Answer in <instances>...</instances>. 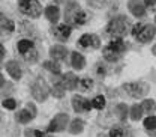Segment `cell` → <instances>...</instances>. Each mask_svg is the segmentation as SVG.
I'll return each mask as SVG.
<instances>
[{
	"instance_id": "cell-41",
	"label": "cell",
	"mask_w": 156,
	"mask_h": 137,
	"mask_svg": "<svg viewBox=\"0 0 156 137\" xmlns=\"http://www.w3.org/2000/svg\"><path fill=\"white\" fill-rule=\"evenodd\" d=\"M152 53H153V54H155V56H156V44H155V45H153V47H152Z\"/></svg>"
},
{
	"instance_id": "cell-6",
	"label": "cell",
	"mask_w": 156,
	"mask_h": 137,
	"mask_svg": "<svg viewBox=\"0 0 156 137\" xmlns=\"http://www.w3.org/2000/svg\"><path fill=\"white\" fill-rule=\"evenodd\" d=\"M30 89H32V97L35 98L36 101H39V102L47 101V98L50 97V94H51V89L48 87V84H47V81L44 78H36Z\"/></svg>"
},
{
	"instance_id": "cell-28",
	"label": "cell",
	"mask_w": 156,
	"mask_h": 137,
	"mask_svg": "<svg viewBox=\"0 0 156 137\" xmlns=\"http://www.w3.org/2000/svg\"><path fill=\"white\" fill-rule=\"evenodd\" d=\"M110 47H111L113 50H116L117 53H120V54H122V53L126 50V44H125V42H123L120 38L113 39V41L110 42Z\"/></svg>"
},
{
	"instance_id": "cell-13",
	"label": "cell",
	"mask_w": 156,
	"mask_h": 137,
	"mask_svg": "<svg viewBox=\"0 0 156 137\" xmlns=\"http://www.w3.org/2000/svg\"><path fill=\"white\" fill-rule=\"evenodd\" d=\"M78 44H80L81 47H93V48H98V47L101 45L99 36H98V35H90V33L83 35L81 38L78 39Z\"/></svg>"
},
{
	"instance_id": "cell-21",
	"label": "cell",
	"mask_w": 156,
	"mask_h": 137,
	"mask_svg": "<svg viewBox=\"0 0 156 137\" xmlns=\"http://www.w3.org/2000/svg\"><path fill=\"white\" fill-rule=\"evenodd\" d=\"M35 45H33V41L32 39H27V38H24V39H20L18 41V44H17V48H18V51L21 53V56L24 54V53H27L30 48H33Z\"/></svg>"
},
{
	"instance_id": "cell-32",
	"label": "cell",
	"mask_w": 156,
	"mask_h": 137,
	"mask_svg": "<svg viewBox=\"0 0 156 137\" xmlns=\"http://www.w3.org/2000/svg\"><path fill=\"white\" fill-rule=\"evenodd\" d=\"M2 106H3L6 110H15V109H17V101H15L14 98H6V99L2 102Z\"/></svg>"
},
{
	"instance_id": "cell-36",
	"label": "cell",
	"mask_w": 156,
	"mask_h": 137,
	"mask_svg": "<svg viewBox=\"0 0 156 137\" xmlns=\"http://www.w3.org/2000/svg\"><path fill=\"white\" fill-rule=\"evenodd\" d=\"M26 109L32 113V116L35 117L36 116V113H38V110H36V106L33 104V102H27V106H26Z\"/></svg>"
},
{
	"instance_id": "cell-20",
	"label": "cell",
	"mask_w": 156,
	"mask_h": 137,
	"mask_svg": "<svg viewBox=\"0 0 156 137\" xmlns=\"http://www.w3.org/2000/svg\"><path fill=\"white\" fill-rule=\"evenodd\" d=\"M102 54H104L105 60H108V62H117V60L120 59V53H117L116 50H113L110 45H107V47L102 50Z\"/></svg>"
},
{
	"instance_id": "cell-43",
	"label": "cell",
	"mask_w": 156,
	"mask_h": 137,
	"mask_svg": "<svg viewBox=\"0 0 156 137\" xmlns=\"http://www.w3.org/2000/svg\"><path fill=\"white\" fill-rule=\"evenodd\" d=\"M155 24H156V17H155Z\"/></svg>"
},
{
	"instance_id": "cell-2",
	"label": "cell",
	"mask_w": 156,
	"mask_h": 137,
	"mask_svg": "<svg viewBox=\"0 0 156 137\" xmlns=\"http://www.w3.org/2000/svg\"><path fill=\"white\" fill-rule=\"evenodd\" d=\"M65 21L68 26H81L87 21V14L75 2H71L65 9Z\"/></svg>"
},
{
	"instance_id": "cell-7",
	"label": "cell",
	"mask_w": 156,
	"mask_h": 137,
	"mask_svg": "<svg viewBox=\"0 0 156 137\" xmlns=\"http://www.w3.org/2000/svg\"><path fill=\"white\" fill-rule=\"evenodd\" d=\"M66 125H69L68 113H58L51 119V122L48 125V133H60L66 128Z\"/></svg>"
},
{
	"instance_id": "cell-3",
	"label": "cell",
	"mask_w": 156,
	"mask_h": 137,
	"mask_svg": "<svg viewBox=\"0 0 156 137\" xmlns=\"http://www.w3.org/2000/svg\"><path fill=\"white\" fill-rule=\"evenodd\" d=\"M131 33L134 35V38L138 42H150L152 39L155 38L156 35V27L153 24H149V23H138L135 26H132V30Z\"/></svg>"
},
{
	"instance_id": "cell-9",
	"label": "cell",
	"mask_w": 156,
	"mask_h": 137,
	"mask_svg": "<svg viewBox=\"0 0 156 137\" xmlns=\"http://www.w3.org/2000/svg\"><path fill=\"white\" fill-rule=\"evenodd\" d=\"M128 9L134 17H138V18L146 15V5L141 0H129L128 2Z\"/></svg>"
},
{
	"instance_id": "cell-29",
	"label": "cell",
	"mask_w": 156,
	"mask_h": 137,
	"mask_svg": "<svg viewBox=\"0 0 156 137\" xmlns=\"http://www.w3.org/2000/svg\"><path fill=\"white\" fill-rule=\"evenodd\" d=\"M65 87L62 86V83L58 81V83H56L54 86H53V89H51V94H53V97L54 98H63L65 97Z\"/></svg>"
},
{
	"instance_id": "cell-38",
	"label": "cell",
	"mask_w": 156,
	"mask_h": 137,
	"mask_svg": "<svg viewBox=\"0 0 156 137\" xmlns=\"http://www.w3.org/2000/svg\"><path fill=\"white\" fill-rule=\"evenodd\" d=\"M6 84V80H5V77H3V74L0 72V91L3 89V86Z\"/></svg>"
},
{
	"instance_id": "cell-35",
	"label": "cell",
	"mask_w": 156,
	"mask_h": 137,
	"mask_svg": "<svg viewBox=\"0 0 156 137\" xmlns=\"http://www.w3.org/2000/svg\"><path fill=\"white\" fill-rule=\"evenodd\" d=\"M110 137H122L123 136V130L120 128V127H114V128H111L110 130Z\"/></svg>"
},
{
	"instance_id": "cell-24",
	"label": "cell",
	"mask_w": 156,
	"mask_h": 137,
	"mask_svg": "<svg viewBox=\"0 0 156 137\" xmlns=\"http://www.w3.org/2000/svg\"><path fill=\"white\" fill-rule=\"evenodd\" d=\"M38 57H39V53H38V50H36L35 47L30 48L27 53L23 54V59H24L27 63H36V62H38Z\"/></svg>"
},
{
	"instance_id": "cell-22",
	"label": "cell",
	"mask_w": 156,
	"mask_h": 137,
	"mask_svg": "<svg viewBox=\"0 0 156 137\" xmlns=\"http://www.w3.org/2000/svg\"><path fill=\"white\" fill-rule=\"evenodd\" d=\"M71 62H72V66H74L75 69H78V71L83 69L84 65H86V59H84V56H83L81 53H72Z\"/></svg>"
},
{
	"instance_id": "cell-30",
	"label": "cell",
	"mask_w": 156,
	"mask_h": 137,
	"mask_svg": "<svg viewBox=\"0 0 156 137\" xmlns=\"http://www.w3.org/2000/svg\"><path fill=\"white\" fill-rule=\"evenodd\" d=\"M92 106L98 109V110H102L104 107H105V97H102V95H98V97L93 98V101H92Z\"/></svg>"
},
{
	"instance_id": "cell-5",
	"label": "cell",
	"mask_w": 156,
	"mask_h": 137,
	"mask_svg": "<svg viewBox=\"0 0 156 137\" xmlns=\"http://www.w3.org/2000/svg\"><path fill=\"white\" fill-rule=\"evenodd\" d=\"M18 9L21 14L30 18H38L42 14V6L39 0H18Z\"/></svg>"
},
{
	"instance_id": "cell-31",
	"label": "cell",
	"mask_w": 156,
	"mask_h": 137,
	"mask_svg": "<svg viewBox=\"0 0 156 137\" xmlns=\"http://www.w3.org/2000/svg\"><path fill=\"white\" fill-rule=\"evenodd\" d=\"M24 137H45V134L39 130H33V128H26L24 130Z\"/></svg>"
},
{
	"instance_id": "cell-1",
	"label": "cell",
	"mask_w": 156,
	"mask_h": 137,
	"mask_svg": "<svg viewBox=\"0 0 156 137\" xmlns=\"http://www.w3.org/2000/svg\"><path fill=\"white\" fill-rule=\"evenodd\" d=\"M131 30H132L131 21L126 17H123V15H119L116 18H113L108 23V26H107V32L111 36H116V38L126 36L128 33H131Z\"/></svg>"
},
{
	"instance_id": "cell-8",
	"label": "cell",
	"mask_w": 156,
	"mask_h": 137,
	"mask_svg": "<svg viewBox=\"0 0 156 137\" xmlns=\"http://www.w3.org/2000/svg\"><path fill=\"white\" fill-rule=\"evenodd\" d=\"M14 30H15V23L11 18H8L6 14L0 12V36L2 38L9 36Z\"/></svg>"
},
{
	"instance_id": "cell-40",
	"label": "cell",
	"mask_w": 156,
	"mask_h": 137,
	"mask_svg": "<svg viewBox=\"0 0 156 137\" xmlns=\"http://www.w3.org/2000/svg\"><path fill=\"white\" fill-rule=\"evenodd\" d=\"M122 137H134V134H132V131H129V130H123V136Z\"/></svg>"
},
{
	"instance_id": "cell-25",
	"label": "cell",
	"mask_w": 156,
	"mask_h": 137,
	"mask_svg": "<svg viewBox=\"0 0 156 137\" xmlns=\"http://www.w3.org/2000/svg\"><path fill=\"white\" fill-rule=\"evenodd\" d=\"M141 109H143V112L144 113H155L156 112V102L155 99H144L143 102H141Z\"/></svg>"
},
{
	"instance_id": "cell-12",
	"label": "cell",
	"mask_w": 156,
	"mask_h": 137,
	"mask_svg": "<svg viewBox=\"0 0 156 137\" xmlns=\"http://www.w3.org/2000/svg\"><path fill=\"white\" fill-rule=\"evenodd\" d=\"M5 68H6L8 74L14 78V80H20L21 76H23L21 66H20V63L17 62V60H8V62H6V65H5Z\"/></svg>"
},
{
	"instance_id": "cell-39",
	"label": "cell",
	"mask_w": 156,
	"mask_h": 137,
	"mask_svg": "<svg viewBox=\"0 0 156 137\" xmlns=\"http://www.w3.org/2000/svg\"><path fill=\"white\" fill-rule=\"evenodd\" d=\"M143 3L147 6H153V5H156V0H143Z\"/></svg>"
},
{
	"instance_id": "cell-15",
	"label": "cell",
	"mask_w": 156,
	"mask_h": 137,
	"mask_svg": "<svg viewBox=\"0 0 156 137\" xmlns=\"http://www.w3.org/2000/svg\"><path fill=\"white\" fill-rule=\"evenodd\" d=\"M44 12H45L47 20L51 21V23H57L58 18H60V9H58L56 5H50V6H47Z\"/></svg>"
},
{
	"instance_id": "cell-42",
	"label": "cell",
	"mask_w": 156,
	"mask_h": 137,
	"mask_svg": "<svg viewBox=\"0 0 156 137\" xmlns=\"http://www.w3.org/2000/svg\"><path fill=\"white\" fill-rule=\"evenodd\" d=\"M98 137H110V136H107V134H99Z\"/></svg>"
},
{
	"instance_id": "cell-23",
	"label": "cell",
	"mask_w": 156,
	"mask_h": 137,
	"mask_svg": "<svg viewBox=\"0 0 156 137\" xmlns=\"http://www.w3.org/2000/svg\"><path fill=\"white\" fill-rule=\"evenodd\" d=\"M47 71H50L51 74H60V65L57 63V60H45L42 65Z\"/></svg>"
},
{
	"instance_id": "cell-10",
	"label": "cell",
	"mask_w": 156,
	"mask_h": 137,
	"mask_svg": "<svg viewBox=\"0 0 156 137\" xmlns=\"http://www.w3.org/2000/svg\"><path fill=\"white\" fill-rule=\"evenodd\" d=\"M62 86L65 87V91H74L78 86V77L74 74V72H66L62 80H60Z\"/></svg>"
},
{
	"instance_id": "cell-27",
	"label": "cell",
	"mask_w": 156,
	"mask_h": 137,
	"mask_svg": "<svg viewBox=\"0 0 156 137\" xmlns=\"http://www.w3.org/2000/svg\"><path fill=\"white\" fill-rule=\"evenodd\" d=\"M143 109H141V106H138V104H134L131 109H129V116L132 120H140L141 117H143Z\"/></svg>"
},
{
	"instance_id": "cell-18",
	"label": "cell",
	"mask_w": 156,
	"mask_h": 137,
	"mask_svg": "<svg viewBox=\"0 0 156 137\" xmlns=\"http://www.w3.org/2000/svg\"><path fill=\"white\" fill-rule=\"evenodd\" d=\"M84 120L83 119H74L71 124H69V127H68V130H69V133L71 134H80V133H83V130H84Z\"/></svg>"
},
{
	"instance_id": "cell-16",
	"label": "cell",
	"mask_w": 156,
	"mask_h": 137,
	"mask_svg": "<svg viewBox=\"0 0 156 137\" xmlns=\"http://www.w3.org/2000/svg\"><path fill=\"white\" fill-rule=\"evenodd\" d=\"M144 128L150 137H156V116H147L144 119Z\"/></svg>"
},
{
	"instance_id": "cell-34",
	"label": "cell",
	"mask_w": 156,
	"mask_h": 137,
	"mask_svg": "<svg viewBox=\"0 0 156 137\" xmlns=\"http://www.w3.org/2000/svg\"><path fill=\"white\" fill-rule=\"evenodd\" d=\"M78 86L83 89V91H89L92 86H93V81L90 78H83V80H78Z\"/></svg>"
},
{
	"instance_id": "cell-14",
	"label": "cell",
	"mask_w": 156,
	"mask_h": 137,
	"mask_svg": "<svg viewBox=\"0 0 156 137\" xmlns=\"http://www.w3.org/2000/svg\"><path fill=\"white\" fill-rule=\"evenodd\" d=\"M50 56L53 60H63L68 56V48L63 45H53L50 48Z\"/></svg>"
},
{
	"instance_id": "cell-19",
	"label": "cell",
	"mask_w": 156,
	"mask_h": 137,
	"mask_svg": "<svg viewBox=\"0 0 156 137\" xmlns=\"http://www.w3.org/2000/svg\"><path fill=\"white\" fill-rule=\"evenodd\" d=\"M116 116L120 122H125V120L128 119V116H129V109H128L126 104H123V102L117 104L116 106Z\"/></svg>"
},
{
	"instance_id": "cell-17",
	"label": "cell",
	"mask_w": 156,
	"mask_h": 137,
	"mask_svg": "<svg viewBox=\"0 0 156 137\" xmlns=\"http://www.w3.org/2000/svg\"><path fill=\"white\" fill-rule=\"evenodd\" d=\"M33 119V116H32V113L27 110V109H21V110H18L17 113H15V120L18 122V124H29L30 120Z\"/></svg>"
},
{
	"instance_id": "cell-33",
	"label": "cell",
	"mask_w": 156,
	"mask_h": 137,
	"mask_svg": "<svg viewBox=\"0 0 156 137\" xmlns=\"http://www.w3.org/2000/svg\"><path fill=\"white\" fill-rule=\"evenodd\" d=\"M92 8H95V9H102L104 6H107V3H108V0H86Z\"/></svg>"
},
{
	"instance_id": "cell-37",
	"label": "cell",
	"mask_w": 156,
	"mask_h": 137,
	"mask_svg": "<svg viewBox=\"0 0 156 137\" xmlns=\"http://www.w3.org/2000/svg\"><path fill=\"white\" fill-rule=\"evenodd\" d=\"M5 53H6V50H5L3 44L0 42V63H2V62H3V59H5Z\"/></svg>"
},
{
	"instance_id": "cell-26",
	"label": "cell",
	"mask_w": 156,
	"mask_h": 137,
	"mask_svg": "<svg viewBox=\"0 0 156 137\" xmlns=\"http://www.w3.org/2000/svg\"><path fill=\"white\" fill-rule=\"evenodd\" d=\"M84 101H86V98L80 97V95H75V97L72 98V107H74V110L77 113L84 112Z\"/></svg>"
},
{
	"instance_id": "cell-4",
	"label": "cell",
	"mask_w": 156,
	"mask_h": 137,
	"mask_svg": "<svg viewBox=\"0 0 156 137\" xmlns=\"http://www.w3.org/2000/svg\"><path fill=\"white\" fill-rule=\"evenodd\" d=\"M123 91L132 98H144L150 92V84L146 81H131L123 84Z\"/></svg>"
},
{
	"instance_id": "cell-11",
	"label": "cell",
	"mask_w": 156,
	"mask_h": 137,
	"mask_svg": "<svg viewBox=\"0 0 156 137\" xmlns=\"http://www.w3.org/2000/svg\"><path fill=\"white\" fill-rule=\"evenodd\" d=\"M71 32H72V29H71V26H68L66 23L53 27V35L57 39H60V41H66V39L71 36Z\"/></svg>"
}]
</instances>
